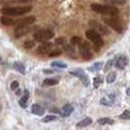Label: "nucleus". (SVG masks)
I'll return each instance as SVG.
<instances>
[{
  "label": "nucleus",
  "instance_id": "nucleus-1",
  "mask_svg": "<svg viewBox=\"0 0 130 130\" xmlns=\"http://www.w3.org/2000/svg\"><path fill=\"white\" fill-rule=\"evenodd\" d=\"M91 9L94 12L99 14L110 15V16H117L118 15L117 8L112 6H105V5H102V4L93 3V4H91Z\"/></svg>",
  "mask_w": 130,
  "mask_h": 130
},
{
  "label": "nucleus",
  "instance_id": "nucleus-2",
  "mask_svg": "<svg viewBox=\"0 0 130 130\" xmlns=\"http://www.w3.org/2000/svg\"><path fill=\"white\" fill-rule=\"evenodd\" d=\"M31 6H23V7H8L3 8L1 13L6 16H21L31 11Z\"/></svg>",
  "mask_w": 130,
  "mask_h": 130
},
{
  "label": "nucleus",
  "instance_id": "nucleus-3",
  "mask_svg": "<svg viewBox=\"0 0 130 130\" xmlns=\"http://www.w3.org/2000/svg\"><path fill=\"white\" fill-rule=\"evenodd\" d=\"M85 35L88 39H90L93 44H94V49L96 51H99L100 48L104 45V40L102 39L100 33H98L95 29H88L85 31Z\"/></svg>",
  "mask_w": 130,
  "mask_h": 130
},
{
  "label": "nucleus",
  "instance_id": "nucleus-4",
  "mask_svg": "<svg viewBox=\"0 0 130 130\" xmlns=\"http://www.w3.org/2000/svg\"><path fill=\"white\" fill-rule=\"evenodd\" d=\"M54 36V32L50 29H42V30H38L33 34V38L36 42H40V43H44L47 42L48 40L52 38Z\"/></svg>",
  "mask_w": 130,
  "mask_h": 130
},
{
  "label": "nucleus",
  "instance_id": "nucleus-5",
  "mask_svg": "<svg viewBox=\"0 0 130 130\" xmlns=\"http://www.w3.org/2000/svg\"><path fill=\"white\" fill-rule=\"evenodd\" d=\"M78 49H79V53H80V56L84 60H89L93 57V54L91 52V49H90V45L87 43L82 41L79 45H78Z\"/></svg>",
  "mask_w": 130,
  "mask_h": 130
},
{
  "label": "nucleus",
  "instance_id": "nucleus-6",
  "mask_svg": "<svg viewBox=\"0 0 130 130\" xmlns=\"http://www.w3.org/2000/svg\"><path fill=\"white\" fill-rule=\"evenodd\" d=\"M70 74H72L73 76H75V77H78L80 80H81V82L83 83L84 86H88L89 83H90V81H89V78L88 76L86 75V73L84 72V71L82 70V69H75L74 71H72V72H70Z\"/></svg>",
  "mask_w": 130,
  "mask_h": 130
},
{
  "label": "nucleus",
  "instance_id": "nucleus-7",
  "mask_svg": "<svg viewBox=\"0 0 130 130\" xmlns=\"http://www.w3.org/2000/svg\"><path fill=\"white\" fill-rule=\"evenodd\" d=\"M105 24H107L109 26H111V28H113L115 30H117V32H121L122 29H123V26L121 25V23L118 21L117 19H115V18H106L104 19Z\"/></svg>",
  "mask_w": 130,
  "mask_h": 130
},
{
  "label": "nucleus",
  "instance_id": "nucleus-8",
  "mask_svg": "<svg viewBox=\"0 0 130 130\" xmlns=\"http://www.w3.org/2000/svg\"><path fill=\"white\" fill-rule=\"evenodd\" d=\"M30 28L27 26H16L15 30H14V35L16 38H21L22 36L26 35L27 33L29 32Z\"/></svg>",
  "mask_w": 130,
  "mask_h": 130
},
{
  "label": "nucleus",
  "instance_id": "nucleus-9",
  "mask_svg": "<svg viewBox=\"0 0 130 130\" xmlns=\"http://www.w3.org/2000/svg\"><path fill=\"white\" fill-rule=\"evenodd\" d=\"M35 22V17L34 16H29L22 20H18L16 23V26H27L31 25Z\"/></svg>",
  "mask_w": 130,
  "mask_h": 130
},
{
  "label": "nucleus",
  "instance_id": "nucleus-10",
  "mask_svg": "<svg viewBox=\"0 0 130 130\" xmlns=\"http://www.w3.org/2000/svg\"><path fill=\"white\" fill-rule=\"evenodd\" d=\"M53 48V43H51V42H44L43 44H41V45L39 46L38 48H37V53H39V54H49L50 53V51L52 50Z\"/></svg>",
  "mask_w": 130,
  "mask_h": 130
},
{
  "label": "nucleus",
  "instance_id": "nucleus-11",
  "mask_svg": "<svg viewBox=\"0 0 130 130\" xmlns=\"http://www.w3.org/2000/svg\"><path fill=\"white\" fill-rule=\"evenodd\" d=\"M128 65V59L125 56H120L118 57L116 62V67L118 70H124L125 67Z\"/></svg>",
  "mask_w": 130,
  "mask_h": 130
},
{
  "label": "nucleus",
  "instance_id": "nucleus-12",
  "mask_svg": "<svg viewBox=\"0 0 130 130\" xmlns=\"http://www.w3.org/2000/svg\"><path fill=\"white\" fill-rule=\"evenodd\" d=\"M73 107H72L71 104H66L62 109H61V111H60V115H61V117H69L71 113H72V111H73Z\"/></svg>",
  "mask_w": 130,
  "mask_h": 130
},
{
  "label": "nucleus",
  "instance_id": "nucleus-13",
  "mask_svg": "<svg viewBox=\"0 0 130 130\" xmlns=\"http://www.w3.org/2000/svg\"><path fill=\"white\" fill-rule=\"evenodd\" d=\"M30 111L32 112L33 115H35V116H42V115H44V112H45V110L41 107V106H39L37 104H33L31 106V110Z\"/></svg>",
  "mask_w": 130,
  "mask_h": 130
},
{
  "label": "nucleus",
  "instance_id": "nucleus-14",
  "mask_svg": "<svg viewBox=\"0 0 130 130\" xmlns=\"http://www.w3.org/2000/svg\"><path fill=\"white\" fill-rule=\"evenodd\" d=\"M24 96L20 99L19 101V105L23 108V109H26L27 107V101H28V98H29V93H28V90H25L24 92Z\"/></svg>",
  "mask_w": 130,
  "mask_h": 130
},
{
  "label": "nucleus",
  "instance_id": "nucleus-15",
  "mask_svg": "<svg viewBox=\"0 0 130 130\" xmlns=\"http://www.w3.org/2000/svg\"><path fill=\"white\" fill-rule=\"evenodd\" d=\"M90 25L94 26V28H97L98 30L102 33V34H109V33H110L107 30V28H106L105 26H103L101 24H98L97 22H95V21H94V22L91 21V22H90Z\"/></svg>",
  "mask_w": 130,
  "mask_h": 130
},
{
  "label": "nucleus",
  "instance_id": "nucleus-16",
  "mask_svg": "<svg viewBox=\"0 0 130 130\" xmlns=\"http://www.w3.org/2000/svg\"><path fill=\"white\" fill-rule=\"evenodd\" d=\"M1 23H2V25H4V26H16L17 21L11 19V18H9V17H5V16H3V17L1 18Z\"/></svg>",
  "mask_w": 130,
  "mask_h": 130
},
{
  "label": "nucleus",
  "instance_id": "nucleus-17",
  "mask_svg": "<svg viewBox=\"0 0 130 130\" xmlns=\"http://www.w3.org/2000/svg\"><path fill=\"white\" fill-rule=\"evenodd\" d=\"M13 68L16 71H18L20 73L26 74V68H25L24 64H22V63H20V62H16V63H14Z\"/></svg>",
  "mask_w": 130,
  "mask_h": 130
},
{
  "label": "nucleus",
  "instance_id": "nucleus-18",
  "mask_svg": "<svg viewBox=\"0 0 130 130\" xmlns=\"http://www.w3.org/2000/svg\"><path fill=\"white\" fill-rule=\"evenodd\" d=\"M91 123H92L91 118H90V117H85L82 120L78 121L77 123H76V126H77V127H86V126L90 125Z\"/></svg>",
  "mask_w": 130,
  "mask_h": 130
},
{
  "label": "nucleus",
  "instance_id": "nucleus-19",
  "mask_svg": "<svg viewBox=\"0 0 130 130\" xmlns=\"http://www.w3.org/2000/svg\"><path fill=\"white\" fill-rule=\"evenodd\" d=\"M102 67H103V63L98 62V63H95L94 65L90 66V67L88 68V71H89V72H99V71L102 69Z\"/></svg>",
  "mask_w": 130,
  "mask_h": 130
},
{
  "label": "nucleus",
  "instance_id": "nucleus-20",
  "mask_svg": "<svg viewBox=\"0 0 130 130\" xmlns=\"http://www.w3.org/2000/svg\"><path fill=\"white\" fill-rule=\"evenodd\" d=\"M103 76L102 75H97L96 77H94V79H93V87L94 88H98L100 85L103 83Z\"/></svg>",
  "mask_w": 130,
  "mask_h": 130
},
{
  "label": "nucleus",
  "instance_id": "nucleus-21",
  "mask_svg": "<svg viewBox=\"0 0 130 130\" xmlns=\"http://www.w3.org/2000/svg\"><path fill=\"white\" fill-rule=\"evenodd\" d=\"M113 119H111L110 117H103L98 119V123L101 125H106V124H113Z\"/></svg>",
  "mask_w": 130,
  "mask_h": 130
},
{
  "label": "nucleus",
  "instance_id": "nucleus-22",
  "mask_svg": "<svg viewBox=\"0 0 130 130\" xmlns=\"http://www.w3.org/2000/svg\"><path fill=\"white\" fill-rule=\"evenodd\" d=\"M51 67H53V68H59V69H67L68 65L65 64V63H63V62L56 61V62H52L51 63Z\"/></svg>",
  "mask_w": 130,
  "mask_h": 130
},
{
  "label": "nucleus",
  "instance_id": "nucleus-23",
  "mask_svg": "<svg viewBox=\"0 0 130 130\" xmlns=\"http://www.w3.org/2000/svg\"><path fill=\"white\" fill-rule=\"evenodd\" d=\"M116 78H117V73H116L115 72H111L107 75L106 80H107L108 83H112V82L116 80Z\"/></svg>",
  "mask_w": 130,
  "mask_h": 130
},
{
  "label": "nucleus",
  "instance_id": "nucleus-24",
  "mask_svg": "<svg viewBox=\"0 0 130 130\" xmlns=\"http://www.w3.org/2000/svg\"><path fill=\"white\" fill-rule=\"evenodd\" d=\"M100 103L104 106H111L113 104V99H110V98H102L100 100Z\"/></svg>",
  "mask_w": 130,
  "mask_h": 130
},
{
  "label": "nucleus",
  "instance_id": "nucleus-25",
  "mask_svg": "<svg viewBox=\"0 0 130 130\" xmlns=\"http://www.w3.org/2000/svg\"><path fill=\"white\" fill-rule=\"evenodd\" d=\"M56 119H57V117H55V116H53V115H49V116H47V117H43V118H42V122L47 123V122L54 121V120H56Z\"/></svg>",
  "mask_w": 130,
  "mask_h": 130
},
{
  "label": "nucleus",
  "instance_id": "nucleus-26",
  "mask_svg": "<svg viewBox=\"0 0 130 130\" xmlns=\"http://www.w3.org/2000/svg\"><path fill=\"white\" fill-rule=\"evenodd\" d=\"M58 83V79H55V78H46L44 80V84L45 85H56Z\"/></svg>",
  "mask_w": 130,
  "mask_h": 130
},
{
  "label": "nucleus",
  "instance_id": "nucleus-27",
  "mask_svg": "<svg viewBox=\"0 0 130 130\" xmlns=\"http://www.w3.org/2000/svg\"><path fill=\"white\" fill-rule=\"evenodd\" d=\"M83 40L80 38L79 36H73L72 39H71V42H72V45H79Z\"/></svg>",
  "mask_w": 130,
  "mask_h": 130
},
{
  "label": "nucleus",
  "instance_id": "nucleus-28",
  "mask_svg": "<svg viewBox=\"0 0 130 130\" xmlns=\"http://www.w3.org/2000/svg\"><path fill=\"white\" fill-rule=\"evenodd\" d=\"M119 117L121 118V119H124V120H127V119H130V111L128 110H126V111H124L120 116Z\"/></svg>",
  "mask_w": 130,
  "mask_h": 130
},
{
  "label": "nucleus",
  "instance_id": "nucleus-29",
  "mask_svg": "<svg viewBox=\"0 0 130 130\" xmlns=\"http://www.w3.org/2000/svg\"><path fill=\"white\" fill-rule=\"evenodd\" d=\"M34 42L31 41V40H26V42L24 43V48H26V49H31L34 47Z\"/></svg>",
  "mask_w": 130,
  "mask_h": 130
},
{
  "label": "nucleus",
  "instance_id": "nucleus-30",
  "mask_svg": "<svg viewBox=\"0 0 130 130\" xmlns=\"http://www.w3.org/2000/svg\"><path fill=\"white\" fill-rule=\"evenodd\" d=\"M62 54V50H60V49H55V50H53L51 52L48 54V56L49 57H56V56H59V55H61Z\"/></svg>",
  "mask_w": 130,
  "mask_h": 130
},
{
  "label": "nucleus",
  "instance_id": "nucleus-31",
  "mask_svg": "<svg viewBox=\"0 0 130 130\" xmlns=\"http://www.w3.org/2000/svg\"><path fill=\"white\" fill-rule=\"evenodd\" d=\"M11 89L13 90V91H16L17 89H19V82L18 81H13L12 83H11Z\"/></svg>",
  "mask_w": 130,
  "mask_h": 130
},
{
  "label": "nucleus",
  "instance_id": "nucleus-32",
  "mask_svg": "<svg viewBox=\"0 0 130 130\" xmlns=\"http://www.w3.org/2000/svg\"><path fill=\"white\" fill-rule=\"evenodd\" d=\"M112 63H113V60H109V61L107 62L106 67H105V69H104L105 72H108V71H109V69H110L111 67V65H112Z\"/></svg>",
  "mask_w": 130,
  "mask_h": 130
},
{
  "label": "nucleus",
  "instance_id": "nucleus-33",
  "mask_svg": "<svg viewBox=\"0 0 130 130\" xmlns=\"http://www.w3.org/2000/svg\"><path fill=\"white\" fill-rule=\"evenodd\" d=\"M65 38H63V37H60V38H57L55 40V42H56V44H59V45H63V44H65Z\"/></svg>",
  "mask_w": 130,
  "mask_h": 130
},
{
  "label": "nucleus",
  "instance_id": "nucleus-34",
  "mask_svg": "<svg viewBox=\"0 0 130 130\" xmlns=\"http://www.w3.org/2000/svg\"><path fill=\"white\" fill-rule=\"evenodd\" d=\"M43 72H44V73H52L53 71H50V70H43Z\"/></svg>",
  "mask_w": 130,
  "mask_h": 130
},
{
  "label": "nucleus",
  "instance_id": "nucleus-35",
  "mask_svg": "<svg viewBox=\"0 0 130 130\" xmlns=\"http://www.w3.org/2000/svg\"><path fill=\"white\" fill-rule=\"evenodd\" d=\"M126 94H127L128 96H130V87L129 88H127V90H126Z\"/></svg>",
  "mask_w": 130,
  "mask_h": 130
},
{
  "label": "nucleus",
  "instance_id": "nucleus-36",
  "mask_svg": "<svg viewBox=\"0 0 130 130\" xmlns=\"http://www.w3.org/2000/svg\"><path fill=\"white\" fill-rule=\"evenodd\" d=\"M16 93H17V95H20V93H21V92H20V89H17V90H16Z\"/></svg>",
  "mask_w": 130,
  "mask_h": 130
},
{
  "label": "nucleus",
  "instance_id": "nucleus-37",
  "mask_svg": "<svg viewBox=\"0 0 130 130\" xmlns=\"http://www.w3.org/2000/svg\"><path fill=\"white\" fill-rule=\"evenodd\" d=\"M20 1H22V2H26V1H29V0H20Z\"/></svg>",
  "mask_w": 130,
  "mask_h": 130
}]
</instances>
